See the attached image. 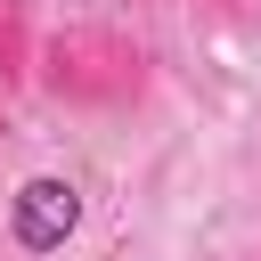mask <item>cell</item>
Returning a JSON list of instances; mask_svg holds the SVG:
<instances>
[{"mask_svg": "<svg viewBox=\"0 0 261 261\" xmlns=\"http://www.w3.org/2000/svg\"><path fill=\"white\" fill-rule=\"evenodd\" d=\"M33 82V33H24V8L0 0V90H24Z\"/></svg>", "mask_w": 261, "mask_h": 261, "instance_id": "7a4b0ae2", "label": "cell"}, {"mask_svg": "<svg viewBox=\"0 0 261 261\" xmlns=\"http://www.w3.org/2000/svg\"><path fill=\"white\" fill-rule=\"evenodd\" d=\"M33 82L49 106H73V114H122L147 98V49L114 24H65L33 49Z\"/></svg>", "mask_w": 261, "mask_h": 261, "instance_id": "6da1fadb", "label": "cell"}, {"mask_svg": "<svg viewBox=\"0 0 261 261\" xmlns=\"http://www.w3.org/2000/svg\"><path fill=\"white\" fill-rule=\"evenodd\" d=\"M220 16H228L237 33H261V0H220Z\"/></svg>", "mask_w": 261, "mask_h": 261, "instance_id": "3957f363", "label": "cell"}]
</instances>
